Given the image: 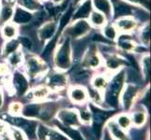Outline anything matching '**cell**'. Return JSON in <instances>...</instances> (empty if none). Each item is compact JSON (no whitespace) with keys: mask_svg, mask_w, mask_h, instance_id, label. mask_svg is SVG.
I'll return each instance as SVG.
<instances>
[{"mask_svg":"<svg viewBox=\"0 0 151 140\" xmlns=\"http://www.w3.org/2000/svg\"><path fill=\"white\" fill-rule=\"evenodd\" d=\"M109 129H110L111 134L118 140H128L127 134L124 133L121 127L118 126V124L116 122H110L109 123Z\"/></svg>","mask_w":151,"mask_h":140,"instance_id":"obj_15","label":"cell"},{"mask_svg":"<svg viewBox=\"0 0 151 140\" xmlns=\"http://www.w3.org/2000/svg\"><path fill=\"white\" fill-rule=\"evenodd\" d=\"M13 15V9L9 6H4L0 11V23L3 24L9 21Z\"/></svg>","mask_w":151,"mask_h":140,"instance_id":"obj_18","label":"cell"},{"mask_svg":"<svg viewBox=\"0 0 151 140\" xmlns=\"http://www.w3.org/2000/svg\"><path fill=\"white\" fill-rule=\"evenodd\" d=\"M13 84L19 95H23L24 92H27L28 87V82L27 79H25L23 74L20 73H15L13 77Z\"/></svg>","mask_w":151,"mask_h":140,"instance_id":"obj_8","label":"cell"},{"mask_svg":"<svg viewBox=\"0 0 151 140\" xmlns=\"http://www.w3.org/2000/svg\"><path fill=\"white\" fill-rule=\"evenodd\" d=\"M141 39L145 45H147V46L148 45V43H149V27H148V25H147V26L144 28V30L142 31Z\"/></svg>","mask_w":151,"mask_h":140,"instance_id":"obj_33","label":"cell"},{"mask_svg":"<svg viewBox=\"0 0 151 140\" xmlns=\"http://www.w3.org/2000/svg\"><path fill=\"white\" fill-rule=\"evenodd\" d=\"M142 65H143V71H144L145 77H147V80L149 77V67H150V61H149L148 56H145L144 58Z\"/></svg>","mask_w":151,"mask_h":140,"instance_id":"obj_31","label":"cell"},{"mask_svg":"<svg viewBox=\"0 0 151 140\" xmlns=\"http://www.w3.org/2000/svg\"><path fill=\"white\" fill-rule=\"evenodd\" d=\"M119 46L125 50H132L134 49L135 44H133V42H132L129 38H121L120 42H119Z\"/></svg>","mask_w":151,"mask_h":140,"instance_id":"obj_29","label":"cell"},{"mask_svg":"<svg viewBox=\"0 0 151 140\" xmlns=\"http://www.w3.org/2000/svg\"><path fill=\"white\" fill-rule=\"evenodd\" d=\"M114 17H123L131 15L132 13V9L126 3L121 1H116L114 5Z\"/></svg>","mask_w":151,"mask_h":140,"instance_id":"obj_6","label":"cell"},{"mask_svg":"<svg viewBox=\"0 0 151 140\" xmlns=\"http://www.w3.org/2000/svg\"><path fill=\"white\" fill-rule=\"evenodd\" d=\"M70 99L75 103H83L87 99V93L86 90L82 87H75L72 88L70 91Z\"/></svg>","mask_w":151,"mask_h":140,"instance_id":"obj_9","label":"cell"},{"mask_svg":"<svg viewBox=\"0 0 151 140\" xmlns=\"http://www.w3.org/2000/svg\"><path fill=\"white\" fill-rule=\"evenodd\" d=\"M103 34L105 36V38L108 39H114L116 38V30L114 29V26H107L104 28L103 30Z\"/></svg>","mask_w":151,"mask_h":140,"instance_id":"obj_30","label":"cell"},{"mask_svg":"<svg viewBox=\"0 0 151 140\" xmlns=\"http://www.w3.org/2000/svg\"><path fill=\"white\" fill-rule=\"evenodd\" d=\"M91 12V1L86 0L83 3L82 6L77 9V11L73 15V20H81L84 18L89 17V14Z\"/></svg>","mask_w":151,"mask_h":140,"instance_id":"obj_11","label":"cell"},{"mask_svg":"<svg viewBox=\"0 0 151 140\" xmlns=\"http://www.w3.org/2000/svg\"><path fill=\"white\" fill-rule=\"evenodd\" d=\"M75 1H76V2H78V1H80V0H75Z\"/></svg>","mask_w":151,"mask_h":140,"instance_id":"obj_42","label":"cell"},{"mask_svg":"<svg viewBox=\"0 0 151 140\" xmlns=\"http://www.w3.org/2000/svg\"><path fill=\"white\" fill-rule=\"evenodd\" d=\"M116 123L118 124L119 127H121L124 130H126V129H129L131 127L132 119L128 115H120L116 119Z\"/></svg>","mask_w":151,"mask_h":140,"instance_id":"obj_21","label":"cell"},{"mask_svg":"<svg viewBox=\"0 0 151 140\" xmlns=\"http://www.w3.org/2000/svg\"><path fill=\"white\" fill-rule=\"evenodd\" d=\"M32 93L34 97L37 98V99H42V98H45L48 95L49 91L47 88H45V87H40V88H37V89H35Z\"/></svg>","mask_w":151,"mask_h":140,"instance_id":"obj_27","label":"cell"},{"mask_svg":"<svg viewBox=\"0 0 151 140\" xmlns=\"http://www.w3.org/2000/svg\"><path fill=\"white\" fill-rule=\"evenodd\" d=\"M80 118L84 122H89L91 120V113L87 109H82L80 111Z\"/></svg>","mask_w":151,"mask_h":140,"instance_id":"obj_35","label":"cell"},{"mask_svg":"<svg viewBox=\"0 0 151 140\" xmlns=\"http://www.w3.org/2000/svg\"><path fill=\"white\" fill-rule=\"evenodd\" d=\"M19 2L24 8L30 9V10L37 9L40 7L38 0H20Z\"/></svg>","mask_w":151,"mask_h":140,"instance_id":"obj_25","label":"cell"},{"mask_svg":"<svg viewBox=\"0 0 151 140\" xmlns=\"http://www.w3.org/2000/svg\"><path fill=\"white\" fill-rule=\"evenodd\" d=\"M32 19V15H31L28 11L24 10L21 8H17L15 10L13 21L16 23H27L30 22Z\"/></svg>","mask_w":151,"mask_h":140,"instance_id":"obj_12","label":"cell"},{"mask_svg":"<svg viewBox=\"0 0 151 140\" xmlns=\"http://www.w3.org/2000/svg\"><path fill=\"white\" fill-rule=\"evenodd\" d=\"M21 110H22V106H21L19 103H13L9 107V111L12 113L18 114V113H20Z\"/></svg>","mask_w":151,"mask_h":140,"instance_id":"obj_36","label":"cell"},{"mask_svg":"<svg viewBox=\"0 0 151 140\" xmlns=\"http://www.w3.org/2000/svg\"><path fill=\"white\" fill-rule=\"evenodd\" d=\"M6 130H7L6 125H5L3 122H0V134H3L5 132H6Z\"/></svg>","mask_w":151,"mask_h":140,"instance_id":"obj_39","label":"cell"},{"mask_svg":"<svg viewBox=\"0 0 151 140\" xmlns=\"http://www.w3.org/2000/svg\"><path fill=\"white\" fill-rule=\"evenodd\" d=\"M19 46V42L17 40H10L9 42L5 45L4 47V54L5 55H9L10 53H14L15 50H17Z\"/></svg>","mask_w":151,"mask_h":140,"instance_id":"obj_24","label":"cell"},{"mask_svg":"<svg viewBox=\"0 0 151 140\" xmlns=\"http://www.w3.org/2000/svg\"><path fill=\"white\" fill-rule=\"evenodd\" d=\"M135 95H136V89H135V87L132 85H128L122 95V101L125 107L129 108L132 105Z\"/></svg>","mask_w":151,"mask_h":140,"instance_id":"obj_7","label":"cell"},{"mask_svg":"<svg viewBox=\"0 0 151 140\" xmlns=\"http://www.w3.org/2000/svg\"><path fill=\"white\" fill-rule=\"evenodd\" d=\"M2 33L5 38H12L13 37H15V35L17 33V29L15 27V25L13 24H7L5 25L3 30H2Z\"/></svg>","mask_w":151,"mask_h":140,"instance_id":"obj_22","label":"cell"},{"mask_svg":"<svg viewBox=\"0 0 151 140\" xmlns=\"http://www.w3.org/2000/svg\"><path fill=\"white\" fill-rule=\"evenodd\" d=\"M66 77L62 74H55L49 80V85L53 88H59L66 85Z\"/></svg>","mask_w":151,"mask_h":140,"instance_id":"obj_16","label":"cell"},{"mask_svg":"<svg viewBox=\"0 0 151 140\" xmlns=\"http://www.w3.org/2000/svg\"><path fill=\"white\" fill-rule=\"evenodd\" d=\"M12 136L13 140H27L25 139V136L24 133L16 128H12Z\"/></svg>","mask_w":151,"mask_h":140,"instance_id":"obj_32","label":"cell"},{"mask_svg":"<svg viewBox=\"0 0 151 140\" xmlns=\"http://www.w3.org/2000/svg\"><path fill=\"white\" fill-rule=\"evenodd\" d=\"M9 61L12 65L13 66L18 65L21 62H22V54H21L19 51H14V53H12V55H10Z\"/></svg>","mask_w":151,"mask_h":140,"instance_id":"obj_28","label":"cell"},{"mask_svg":"<svg viewBox=\"0 0 151 140\" xmlns=\"http://www.w3.org/2000/svg\"><path fill=\"white\" fill-rule=\"evenodd\" d=\"M92 84L94 86L95 89L101 90V89H105L106 86L108 85V81L104 77L97 76V77H95V79L93 80Z\"/></svg>","mask_w":151,"mask_h":140,"instance_id":"obj_23","label":"cell"},{"mask_svg":"<svg viewBox=\"0 0 151 140\" xmlns=\"http://www.w3.org/2000/svg\"><path fill=\"white\" fill-rule=\"evenodd\" d=\"M53 1H54L55 3H60V2L63 1V0H53Z\"/></svg>","mask_w":151,"mask_h":140,"instance_id":"obj_41","label":"cell"},{"mask_svg":"<svg viewBox=\"0 0 151 140\" xmlns=\"http://www.w3.org/2000/svg\"><path fill=\"white\" fill-rule=\"evenodd\" d=\"M90 22L96 26H102L105 23V16L99 11H93L90 15Z\"/></svg>","mask_w":151,"mask_h":140,"instance_id":"obj_17","label":"cell"},{"mask_svg":"<svg viewBox=\"0 0 151 140\" xmlns=\"http://www.w3.org/2000/svg\"><path fill=\"white\" fill-rule=\"evenodd\" d=\"M27 67L28 74L31 77H35L45 70L44 64L36 57H30L27 62Z\"/></svg>","mask_w":151,"mask_h":140,"instance_id":"obj_4","label":"cell"},{"mask_svg":"<svg viewBox=\"0 0 151 140\" xmlns=\"http://www.w3.org/2000/svg\"><path fill=\"white\" fill-rule=\"evenodd\" d=\"M106 64H107L108 68L114 70V69L118 68L119 66H121L124 64V61L119 58V57L113 55V56L108 57L106 60Z\"/></svg>","mask_w":151,"mask_h":140,"instance_id":"obj_19","label":"cell"},{"mask_svg":"<svg viewBox=\"0 0 151 140\" xmlns=\"http://www.w3.org/2000/svg\"><path fill=\"white\" fill-rule=\"evenodd\" d=\"M55 64L57 68L68 69L70 66V39H67L61 45V47L57 50L55 57Z\"/></svg>","mask_w":151,"mask_h":140,"instance_id":"obj_1","label":"cell"},{"mask_svg":"<svg viewBox=\"0 0 151 140\" xmlns=\"http://www.w3.org/2000/svg\"><path fill=\"white\" fill-rule=\"evenodd\" d=\"M93 4L99 12L105 14L106 16H111L113 8L112 4L109 0H93Z\"/></svg>","mask_w":151,"mask_h":140,"instance_id":"obj_10","label":"cell"},{"mask_svg":"<svg viewBox=\"0 0 151 140\" xmlns=\"http://www.w3.org/2000/svg\"><path fill=\"white\" fill-rule=\"evenodd\" d=\"M132 122H133V123L136 126H141L142 124L145 122V113L142 112V111L135 112L133 114Z\"/></svg>","mask_w":151,"mask_h":140,"instance_id":"obj_26","label":"cell"},{"mask_svg":"<svg viewBox=\"0 0 151 140\" xmlns=\"http://www.w3.org/2000/svg\"><path fill=\"white\" fill-rule=\"evenodd\" d=\"M116 26L118 29L121 31H125V32H129L136 26V23L135 21L129 18H121L116 22Z\"/></svg>","mask_w":151,"mask_h":140,"instance_id":"obj_14","label":"cell"},{"mask_svg":"<svg viewBox=\"0 0 151 140\" xmlns=\"http://www.w3.org/2000/svg\"><path fill=\"white\" fill-rule=\"evenodd\" d=\"M2 105V95H1V92H0V107H1Z\"/></svg>","mask_w":151,"mask_h":140,"instance_id":"obj_40","label":"cell"},{"mask_svg":"<svg viewBox=\"0 0 151 140\" xmlns=\"http://www.w3.org/2000/svg\"><path fill=\"white\" fill-rule=\"evenodd\" d=\"M59 119L65 125L71 126L78 124V116L75 111L72 110H63L59 113Z\"/></svg>","mask_w":151,"mask_h":140,"instance_id":"obj_5","label":"cell"},{"mask_svg":"<svg viewBox=\"0 0 151 140\" xmlns=\"http://www.w3.org/2000/svg\"><path fill=\"white\" fill-rule=\"evenodd\" d=\"M90 29V25L88 24L87 22L84 20H80L72 25L70 29L68 30V35H70L72 38H80L82 36L86 34Z\"/></svg>","mask_w":151,"mask_h":140,"instance_id":"obj_3","label":"cell"},{"mask_svg":"<svg viewBox=\"0 0 151 140\" xmlns=\"http://www.w3.org/2000/svg\"><path fill=\"white\" fill-rule=\"evenodd\" d=\"M124 82V74L121 73L117 74L114 77V80L110 83L109 89L106 93V100L109 104H111L113 106H116L118 101V95L119 92L121 91V88L123 86Z\"/></svg>","mask_w":151,"mask_h":140,"instance_id":"obj_2","label":"cell"},{"mask_svg":"<svg viewBox=\"0 0 151 140\" xmlns=\"http://www.w3.org/2000/svg\"><path fill=\"white\" fill-rule=\"evenodd\" d=\"M85 64L90 67H97L101 64V59L99 58V56L95 53H88L87 57L86 58Z\"/></svg>","mask_w":151,"mask_h":140,"instance_id":"obj_20","label":"cell"},{"mask_svg":"<svg viewBox=\"0 0 151 140\" xmlns=\"http://www.w3.org/2000/svg\"><path fill=\"white\" fill-rule=\"evenodd\" d=\"M89 92H90V96H91V99L93 100V102L96 104H100L101 102V97L97 89H91L89 91Z\"/></svg>","mask_w":151,"mask_h":140,"instance_id":"obj_34","label":"cell"},{"mask_svg":"<svg viewBox=\"0 0 151 140\" xmlns=\"http://www.w3.org/2000/svg\"><path fill=\"white\" fill-rule=\"evenodd\" d=\"M55 32V23H48L44 24L40 28L39 36L41 40H47L53 37L54 33Z\"/></svg>","mask_w":151,"mask_h":140,"instance_id":"obj_13","label":"cell"},{"mask_svg":"<svg viewBox=\"0 0 151 140\" xmlns=\"http://www.w3.org/2000/svg\"><path fill=\"white\" fill-rule=\"evenodd\" d=\"M8 72V67L5 65H0V75H5Z\"/></svg>","mask_w":151,"mask_h":140,"instance_id":"obj_38","label":"cell"},{"mask_svg":"<svg viewBox=\"0 0 151 140\" xmlns=\"http://www.w3.org/2000/svg\"><path fill=\"white\" fill-rule=\"evenodd\" d=\"M20 41H21V43L23 44V46L25 47L27 49H31V48H32V42H31V40L28 38H25V37L21 38Z\"/></svg>","mask_w":151,"mask_h":140,"instance_id":"obj_37","label":"cell"}]
</instances>
